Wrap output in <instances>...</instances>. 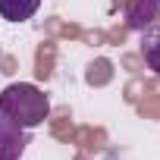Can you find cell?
Instances as JSON below:
<instances>
[{"mask_svg":"<svg viewBox=\"0 0 160 160\" xmlns=\"http://www.w3.org/2000/svg\"><path fill=\"white\" fill-rule=\"evenodd\" d=\"M0 113L22 129H38L50 116L47 94L32 82H13L0 91Z\"/></svg>","mask_w":160,"mask_h":160,"instance_id":"cell-1","label":"cell"},{"mask_svg":"<svg viewBox=\"0 0 160 160\" xmlns=\"http://www.w3.org/2000/svg\"><path fill=\"white\" fill-rule=\"evenodd\" d=\"M25 148H28V129L16 126L0 113V160H19Z\"/></svg>","mask_w":160,"mask_h":160,"instance_id":"cell-2","label":"cell"},{"mask_svg":"<svg viewBox=\"0 0 160 160\" xmlns=\"http://www.w3.org/2000/svg\"><path fill=\"white\" fill-rule=\"evenodd\" d=\"M160 22V0H129L126 3V25L132 32H144Z\"/></svg>","mask_w":160,"mask_h":160,"instance_id":"cell-3","label":"cell"},{"mask_svg":"<svg viewBox=\"0 0 160 160\" xmlns=\"http://www.w3.org/2000/svg\"><path fill=\"white\" fill-rule=\"evenodd\" d=\"M141 57H144V66L160 75V22L141 32Z\"/></svg>","mask_w":160,"mask_h":160,"instance_id":"cell-4","label":"cell"},{"mask_svg":"<svg viewBox=\"0 0 160 160\" xmlns=\"http://www.w3.org/2000/svg\"><path fill=\"white\" fill-rule=\"evenodd\" d=\"M41 10V0H0V16L7 22H25Z\"/></svg>","mask_w":160,"mask_h":160,"instance_id":"cell-5","label":"cell"}]
</instances>
